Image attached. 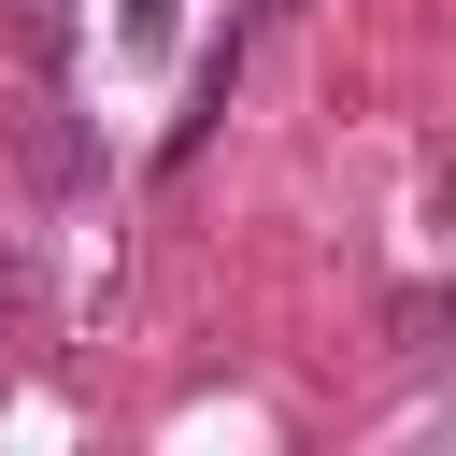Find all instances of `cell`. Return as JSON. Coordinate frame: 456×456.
Instances as JSON below:
<instances>
[{
	"label": "cell",
	"instance_id": "cell-1",
	"mask_svg": "<svg viewBox=\"0 0 456 456\" xmlns=\"http://www.w3.org/2000/svg\"><path fill=\"white\" fill-rule=\"evenodd\" d=\"M114 43H128V57H157V43H171V0H114Z\"/></svg>",
	"mask_w": 456,
	"mask_h": 456
}]
</instances>
